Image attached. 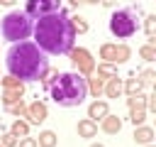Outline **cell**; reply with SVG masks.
I'll return each mask as SVG.
<instances>
[{
	"label": "cell",
	"mask_w": 156,
	"mask_h": 147,
	"mask_svg": "<svg viewBox=\"0 0 156 147\" xmlns=\"http://www.w3.org/2000/svg\"><path fill=\"white\" fill-rule=\"evenodd\" d=\"M32 34H34V44L44 54H54V56L68 54L73 49V42H76V32L71 27L66 10H56V12L39 17Z\"/></svg>",
	"instance_id": "6da1fadb"
},
{
	"label": "cell",
	"mask_w": 156,
	"mask_h": 147,
	"mask_svg": "<svg viewBox=\"0 0 156 147\" xmlns=\"http://www.w3.org/2000/svg\"><path fill=\"white\" fill-rule=\"evenodd\" d=\"M7 71L20 81H41V76L49 71L46 54L34 42H15L7 51Z\"/></svg>",
	"instance_id": "7a4b0ae2"
},
{
	"label": "cell",
	"mask_w": 156,
	"mask_h": 147,
	"mask_svg": "<svg viewBox=\"0 0 156 147\" xmlns=\"http://www.w3.org/2000/svg\"><path fill=\"white\" fill-rule=\"evenodd\" d=\"M51 98L56 105L61 108H73V105H80L88 96V78L80 76L78 71H63L58 74V78L51 83L49 88Z\"/></svg>",
	"instance_id": "3957f363"
},
{
	"label": "cell",
	"mask_w": 156,
	"mask_h": 147,
	"mask_svg": "<svg viewBox=\"0 0 156 147\" xmlns=\"http://www.w3.org/2000/svg\"><path fill=\"white\" fill-rule=\"evenodd\" d=\"M32 29H34V22H32V17H29L24 10H12V12H7V15L2 17V22H0L2 37L10 39L12 44L29 39V37H32Z\"/></svg>",
	"instance_id": "277c9868"
},
{
	"label": "cell",
	"mask_w": 156,
	"mask_h": 147,
	"mask_svg": "<svg viewBox=\"0 0 156 147\" xmlns=\"http://www.w3.org/2000/svg\"><path fill=\"white\" fill-rule=\"evenodd\" d=\"M136 27H139V22H136V15L132 7H119L110 17V32L117 39H129L136 32Z\"/></svg>",
	"instance_id": "5b68a950"
},
{
	"label": "cell",
	"mask_w": 156,
	"mask_h": 147,
	"mask_svg": "<svg viewBox=\"0 0 156 147\" xmlns=\"http://www.w3.org/2000/svg\"><path fill=\"white\" fill-rule=\"evenodd\" d=\"M68 56H71V64H73V71H78L80 76H93L95 74V59L90 56V51L88 49H83V47H73L71 51H68Z\"/></svg>",
	"instance_id": "8992f818"
},
{
	"label": "cell",
	"mask_w": 156,
	"mask_h": 147,
	"mask_svg": "<svg viewBox=\"0 0 156 147\" xmlns=\"http://www.w3.org/2000/svg\"><path fill=\"white\" fill-rule=\"evenodd\" d=\"M56 10H61V0H27V7H24V12L32 20H39V17L56 12Z\"/></svg>",
	"instance_id": "52a82bcc"
},
{
	"label": "cell",
	"mask_w": 156,
	"mask_h": 147,
	"mask_svg": "<svg viewBox=\"0 0 156 147\" xmlns=\"http://www.w3.org/2000/svg\"><path fill=\"white\" fill-rule=\"evenodd\" d=\"M46 115H49L46 103L34 100V103H29V105H27V115H24V118H29V120H27L29 125H39V123H44V120H46Z\"/></svg>",
	"instance_id": "ba28073f"
},
{
	"label": "cell",
	"mask_w": 156,
	"mask_h": 147,
	"mask_svg": "<svg viewBox=\"0 0 156 147\" xmlns=\"http://www.w3.org/2000/svg\"><path fill=\"white\" fill-rule=\"evenodd\" d=\"M22 96H24V81H20V83H15V86H7V88L2 91V105L7 108V105H12V103L22 100Z\"/></svg>",
	"instance_id": "9c48e42d"
},
{
	"label": "cell",
	"mask_w": 156,
	"mask_h": 147,
	"mask_svg": "<svg viewBox=\"0 0 156 147\" xmlns=\"http://www.w3.org/2000/svg\"><path fill=\"white\" fill-rule=\"evenodd\" d=\"M107 113H110L107 100H98V98H95V100L88 105V118H90V120H95V123H98V120H102Z\"/></svg>",
	"instance_id": "30bf717a"
},
{
	"label": "cell",
	"mask_w": 156,
	"mask_h": 147,
	"mask_svg": "<svg viewBox=\"0 0 156 147\" xmlns=\"http://www.w3.org/2000/svg\"><path fill=\"white\" fill-rule=\"evenodd\" d=\"M132 137H134V142H136V145H149V142H154L156 130H154V127H149V125H136Z\"/></svg>",
	"instance_id": "8fae6325"
},
{
	"label": "cell",
	"mask_w": 156,
	"mask_h": 147,
	"mask_svg": "<svg viewBox=\"0 0 156 147\" xmlns=\"http://www.w3.org/2000/svg\"><path fill=\"white\" fill-rule=\"evenodd\" d=\"M107 98H119L122 93H124V81L119 78V76H115V78H107L105 81V91H102Z\"/></svg>",
	"instance_id": "7c38bea8"
},
{
	"label": "cell",
	"mask_w": 156,
	"mask_h": 147,
	"mask_svg": "<svg viewBox=\"0 0 156 147\" xmlns=\"http://www.w3.org/2000/svg\"><path fill=\"white\" fill-rule=\"evenodd\" d=\"M100 127H102V132H107V135H117V132L122 130V118L107 113V115L100 120Z\"/></svg>",
	"instance_id": "4fadbf2b"
},
{
	"label": "cell",
	"mask_w": 156,
	"mask_h": 147,
	"mask_svg": "<svg viewBox=\"0 0 156 147\" xmlns=\"http://www.w3.org/2000/svg\"><path fill=\"white\" fill-rule=\"evenodd\" d=\"M76 130H78V137H95L98 135V123L90 120V118H83V120H78Z\"/></svg>",
	"instance_id": "5bb4252c"
},
{
	"label": "cell",
	"mask_w": 156,
	"mask_h": 147,
	"mask_svg": "<svg viewBox=\"0 0 156 147\" xmlns=\"http://www.w3.org/2000/svg\"><path fill=\"white\" fill-rule=\"evenodd\" d=\"M95 74H98L102 81H107V78H115V76H117V64L100 61V64H98V69H95Z\"/></svg>",
	"instance_id": "9a60e30c"
},
{
	"label": "cell",
	"mask_w": 156,
	"mask_h": 147,
	"mask_svg": "<svg viewBox=\"0 0 156 147\" xmlns=\"http://www.w3.org/2000/svg\"><path fill=\"white\" fill-rule=\"evenodd\" d=\"M102 91H105V81H102L98 74L88 76V93H90L93 98H98V96H102Z\"/></svg>",
	"instance_id": "2e32d148"
},
{
	"label": "cell",
	"mask_w": 156,
	"mask_h": 147,
	"mask_svg": "<svg viewBox=\"0 0 156 147\" xmlns=\"http://www.w3.org/2000/svg\"><path fill=\"white\" fill-rule=\"evenodd\" d=\"M115 56H117V44H112V42L100 44V59H102V61L115 64Z\"/></svg>",
	"instance_id": "e0dca14e"
},
{
	"label": "cell",
	"mask_w": 156,
	"mask_h": 147,
	"mask_svg": "<svg viewBox=\"0 0 156 147\" xmlns=\"http://www.w3.org/2000/svg\"><path fill=\"white\" fill-rule=\"evenodd\" d=\"M37 145H39V147H56V132H54V130H44V132H39Z\"/></svg>",
	"instance_id": "ac0fdd59"
},
{
	"label": "cell",
	"mask_w": 156,
	"mask_h": 147,
	"mask_svg": "<svg viewBox=\"0 0 156 147\" xmlns=\"http://www.w3.org/2000/svg\"><path fill=\"white\" fill-rule=\"evenodd\" d=\"M10 132H12L15 137H27V135H29V123H27V120H15L12 127H10Z\"/></svg>",
	"instance_id": "d6986e66"
},
{
	"label": "cell",
	"mask_w": 156,
	"mask_h": 147,
	"mask_svg": "<svg viewBox=\"0 0 156 147\" xmlns=\"http://www.w3.org/2000/svg\"><path fill=\"white\" fill-rule=\"evenodd\" d=\"M68 20H71V27H73L76 34H85V32H88V22H85V17L73 15V17H68Z\"/></svg>",
	"instance_id": "ffe728a7"
},
{
	"label": "cell",
	"mask_w": 156,
	"mask_h": 147,
	"mask_svg": "<svg viewBox=\"0 0 156 147\" xmlns=\"http://www.w3.org/2000/svg\"><path fill=\"white\" fill-rule=\"evenodd\" d=\"M141 91H144V83L139 78H127L124 81V93L127 96H134V93H141Z\"/></svg>",
	"instance_id": "44dd1931"
},
{
	"label": "cell",
	"mask_w": 156,
	"mask_h": 147,
	"mask_svg": "<svg viewBox=\"0 0 156 147\" xmlns=\"http://www.w3.org/2000/svg\"><path fill=\"white\" fill-rule=\"evenodd\" d=\"M129 120H132L134 127H136V125H144V120H146V108H129Z\"/></svg>",
	"instance_id": "7402d4cb"
},
{
	"label": "cell",
	"mask_w": 156,
	"mask_h": 147,
	"mask_svg": "<svg viewBox=\"0 0 156 147\" xmlns=\"http://www.w3.org/2000/svg\"><path fill=\"white\" fill-rule=\"evenodd\" d=\"M5 110H7V113H12V115H17V118H24V115H27V103H24V100H17V103L7 105Z\"/></svg>",
	"instance_id": "603a6c76"
},
{
	"label": "cell",
	"mask_w": 156,
	"mask_h": 147,
	"mask_svg": "<svg viewBox=\"0 0 156 147\" xmlns=\"http://www.w3.org/2000/svg\"><path fill=\"white\" fill-rule=\"evenodd\" d=\"M139 56H141L144 61H156V49L146 42V44H141V47H139Z\"/></svg>",
	"instance_id": "cb8c5ba5"
},
{
	"label": "cell",
	"mask_w": 156,
	"mask_h": 147,
	"mask_svg": "<svg viewBox=\"0 0 156 147\" xmlns=\"http://www.w3.org/2000/svg\"><path fill=\"white\" fill-rule=\"evenodd\" d=\"M129 56H132V49H129L127 44H117V56H115V64H124Z\"/></svg>",
	"instance_id": "d4e9b609"
},
{
	"label": "cell",
	"mask_w": 156,
	"mask_h": 147,
	"mask_svg": "<svg viewBox=\"0 0 156 147\" xmlns=\"http://www.w3.org/2000/svg\"><path fill=\"white\" fill-rule=\"evenodd\" d=\"M58 74H61L58 69H51V66H49V71L41 76V86H44V88H51V83L58 78Z\"/></svg>",
	"instance_id": "484cf974"
},
{
	"label": "cell",
	"mask_w": 156,
	"mask_h": 147,
	"mask_svg": "<svg viewBox=\"0 0 156 147\" xmlns=\"http://www.w3.org/2000/svg\"><path fill=\"white\" fill-rule=\"evenodd\" d=\"M127 105L129 108H146V96L144 93H134L127 98Z\"/></svg>",
	"instance_id": "4316f807"
},
{
	"label": "cell",
	"mask_w": 156,
	"mask_h": 147,
	"mask_svg": "<svg viewBox=\"0 0 156 147\" xmlns=\"http://www.w3.org/2000/svg\"><path fill=\"white\" fill-rule=\"evenodd\" d=\"M144 32H146L149 37L156 34V15H149V17L144 20Z\"/></svg>",
	"instance_id": "83f0119b"
},
{
	"label": "cell",
	"mask_w": 156,
	"mask_h": 147,
	"mask_svg": "<svg viewBox=\"0 0 156 147\" xmlns=\"http://www.w3.org/2000/svg\"><path fill=\"white\" fill-rule=\"evenodd\" d=\"M136 78L146 86V83H151V81L156 78V71H154V69H144V71H139V76H136Z\"/></svg>",
	"instance_id": "f1b7e54d"
},
{
	"label": "cell",
	"mask_w": 156,
	"mask_h": 147,
	"mask_svg": "<svg viewBox=\"0 0 156 147\" xmlns=\"http://www.w3.org/2000/svg\"><path fill=\"white\" fill-rule=\"evenodd\" d=\"M0 142H2V145H5V147H17V142H20V140H17V137H15V135H12V132H5V135H2V140H0Z\"/></svg>",
	"instance_id": "f546056e"
},
{
	"label": "cell",
	"mask_w": 156,
	"mask_h": 147,
	"mask_svg": "<svg viewBox=\"0 0 156 147\" xmlns=\"http://www.w3.org/2000/svg\"><path fill=\"white\" fill-rule=\"evenodd\" d=\"M17 147H39V145H37V140H34V137H29V135H27V137H22V140L17 142Z\"/></svg>",
	"instance_id": "4dcf8cb0"
},
{
	"label": "cell",
	"mask_w": 156,
	"mask_h": 147,
	"mask_svg": "<svg viewBox=\"0 0 156 147\" xmlns=\"http://www.w3.org/2000/svg\"><path fill=\"white\" fill-rule=\"evenodd\" d=\"M146 108H149L151 113H156V91H154L151 96H146Z\"/></svg>",
	"instance_id": "1f68e13d"
},
{
	"label": "cell",
	"mask_w": 156,
	"mask_h": 147,
	"mask_svg": "<svg viewBox=\"0 0 156 147\" xmlns=\"http://www.w3.org/2000/svg\"><path fill=\"white\" fill-rule=\"evenodd\" d=\"M71 2V7H80V5H85V0H68Z\"/></svg>",
	"instance_id": "d6a6232c"
},
{
	"label": "cell",
	"mask_w": 156,
	"mask_h": 147,
	"mask_svg": "<svg viewBox=\"0 0 156 147\" xmlns=\"http://www.w3.org/2000/svg\"><path fill=\"white\" fill-rule=\"evenodd\" d=\"M100 2H102L105 7H115V5H117V0H100Z\"/></svg>",
	"instance_id": "836d02e7"
},
{
	"label": "cell",
	"mask_w": 156,
	"mask_h": 147,
	"mask_svg": "<svg viewBox=\"0 0 156 147\" xmlns=\"http://www.w3.org/2000/svg\"><path fill=\"white\" fill-rule=\"evenodd\" d=\"M0 5H7L10 7V5H15V0H0Z\"/></svg>",
	"instance_id": "e575fe53"
},
{
	"label": "cell",
	"mask_w": 156,
	"mask_h": 147,
	"mask_svg": "<svg viewBox=\"0 0 156 147\" xmlns=\"http://www.w3.org/2000/svg\"><path fill=\"white\" fill-rule=\"evenodd\" d=\"M149 44H151V47L156 49V34H154V37H149Z\"/></svg>",
	"instance_id": "d590c367"
},
{
	"label": "cell",
	"mask_w": 156,
	"mask_h": 147,
	"mask_svg": "<svg viewBox=\"0 0 156 147\" xmlns=\"http://www.w3.org/2000/svg\"><path fill=\"white\" fill-rule=\"evenodd\" d=\"M85 2H88V5H98L100 0H85Z\"/></svg>",
	"instance_id": "8d00e7d4"
},
{
	"label": "cell",
	"mask_w": 156,
	"mask_h": 147,
	"mask_svg": "<svg viewBox=\"0 0 156 147\" xmlns=\"http://www.w3.org/2000/svg\"><path fill=\"white\" fill-rule=\"evenodd\" d=\"M90 147H105V145H100V142H93V145H90Z\"/></svg>",
	"instance_id": "74e56055"
},
{
	"label": "cell",
	"mask_w": 156,
	"mask_h": 147,
	"mask_svg": "<svg viewBox=\"0 0 156 147\" xmlns=\"http://www.w3.org/2000/svg\"><path fill=\"white\" fill-rule=\"evenodd\" d=\"M151 86H154V91H156V78H154V81H151Z\"/></svg>",
	"instance_id": "f35d334b"
},
{
	"label": "cell",
	"mask_w": 156,
	"mask_h": 147,
	"mask_svg": "<svg viewBox=\"0 0 156 147\" xmlns=\"http://www.w3.org/2000/svg\"><path fill=\"white\" fill-rule=\"evenodd\" d=\"M144 147H156V145H151V142H149V145H144Z\"/></svg>",
	"instance_id": "ab89813d"
},
{
	"label": "cell",
	"mask_w": 156,
	"mask_h": 147,
	"mask_svg": "<svg viewBox=\"0 0 156 147\" xmlns=\"http://www.w3.org/2000/svg\"><path fill=\"white\" fill-rule=\"evenodd\" d=\"M0 147H5V145H2V142H0Z\"/></svg>",
	"instance_id": "60d3db41"
},
{
	"label": "cell",
	"mask_w": 156,
	"mask_h": 147,
	"mask_svg": "<svg viewBox=\"0 0 156 147\" xmlns=\"http://www.w3.org/2000/svg\"><path fill=\"white\" fill-rule=\"evenodd\" d=\"M154 130H156V125H154Z\"/></svg>",
	"instance_id": "b9f144b4"
},
{
	"label": "cell",
	"mask_w": 156,
	"mask_h": 147,
	"mask_svg": "<svg viewBox=\"0 0 156 147\" xmlns=\"http://www.w3.org/2000/svg\"><path fill=\"white\" fill-rule=\"evenodd\" d=\"M154 15H156V12H154Z\"/></svg>",
	"instance_id": "7bdbcfd3"
}]
</instances>
